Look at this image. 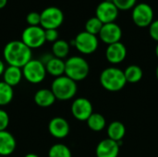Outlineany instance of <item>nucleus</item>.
Masks as SVG:
<instances>
[{"label":"nucleus","instance_id":"f257e3e1","mask_svg":"<svg viewBox=\"0 0 158 157\" xmlns=\"http://www.w3.org/2000/svg\"><path fill=\"white\" fill-rule=\"evenodd\" d=\"M3 57L8 66L22 68L31 59H32L31 49L21 40L8 42L3 49Z\"/></svg>","mask_w":158,"mask_h":157},{"label":"nucleus","instance_id":"f03ea898","mask_svg":"<svg viewBox=\"0 0 158 157\" xmlns=\"http://www.w3.org/2000/svg\"><path fill=\"white\" fill-rule=\"evenodd\" d=\"M102 87L107 92L117 93L121 91L127 84L124 75V70L116 67H109L105 68L99 77Z\"/></svg>","mask_w":158,"mask_h":157},{"label":"nucleus","instance_id":"7ed1b4c3","mask_svg":"<svg viewBox=\"0 0 158 157\" xmlns=\"http://www.w3.org/2000/svg\"><path fill=\"white\" fill-rule=\"evenodd\" d=\"M51 91L56 100L69 101L75 97L78 92L77 82L69 79L66 75L55 78L51 84Z\"/></svg>","mask_w":158,"mask_h":157},{"label":"nucleus","instance_id":"20e7f679","mask_svg":"<svg viewBox=\"0 0 158 157\" xmlns=\"http://www.w3.org/2000/svg\"><path fill=\"white\" fill-rule=\"evenodd\" d=\"M89 72V63L82 56H73L65 61V75L76 82L85 80Z\"/></svg>","mask_w":158,"mask_h":157},{"label":"nucleus","instance_id":"39448f33","mask_svg":"<svg viewBox=\"0 0 158 157\" xmlns=\"http://www.w3.org/2000/svg\"><path fill=\"white\" fill-rule=\"evenodd\" d=\"M21 69L23 78L31 84L43 82L47 75L45 66L40 59H31Z\"/></svg>","mask_w":158,"mask_h":157},{"label":"nucleus","instance_id":"423d86ee","mask_svg":"<svg viewBox=\"0 0 158 157\" xmlns=\"http://www.w3.org/2000/svg\"><path fill=\"white\" fill-rule=\"evenodd\" d=\"M71 44L75 46L81 54L91 55L97 50L99 46V40L96 35L83 31L76 35L74 40L71 41Z\"/></svg>","mask_w":158,"mask_h":157},{"label":"nucleus","instance_id":"0eeeda50","mask_svg":"<svg viewBox=\"0 0 158 157\" xmlns=\"http://www.w3.org/2000/svg\"><path fill=\"white\" fill-rule=\"evenodd\" d=\"M155 13L153 7L147 3H139L131 12V19L133 23L139 28H146L155 20Z\"/></svg>","mask_w":158,"mask_h":157},{"label":"nucleus","instance_id":"6e6552de","mask_svg":"<svg viewBox=\"0 0 158 157\" xmlns=\"http://www.w3.org/2000/svg\"><path fill=\"white\" fill-rule=\"evenodd\" d=\"M44 31L41 26H28L21 33V41L31 50L40 48L46 42Z\"/></svg>","mask_w":158,"mask_h":157},{"label":"nucleus","instance_id":"1a4fd4ad","mask_svg":"<svg viewBox=\"0 0 158 157\" xmlns=\"http://www.w3.org/2000/svg\"><path fill=\"white\" fill-rule=\"evenodd\" d=\"M40 26L44 30H57L64 21L63 11L56 6L45 7L41 13Z\"/></svg>","mask_w":158,"mask_h":157},{"label":"nucleus","instance_id":"9d476101","mask_svg":"<svg viewBox=\"0 0 158 157\" xmlns=\"http://www.w3.org/2000/svg\"><path fill=\"white\" fill-rule=\"evenodd\" d=\"M71 114L79 121H87L94 113L92 102L85 97H78L71 104Z\"/></svg>","mask_w":158,"mask_h":157},{"label":"nucleus","instance_id":"9b49d317","mask_svg":"<svg viewBox=\"0 0 158 157\" xmlns=\"http://www.w3.org/2000/svg\"><path fill=\"white\" fill-rule=\"evenodd\" d=\"M119 10L111 0H104L98 4L95 9V17L103 24L115 22L118 17Z\"/></svg>","mask_w":158,"mask_h":157},{"label":"nucleus","instance_id":"f8f14e48","mask_svg":"<svg viewBox=\"0 0 158 157\" xmlns=\"http://www.w3.org/2000/svg\"><path fill=\"white\" fill-rule=\"evenodd\" d=\"M121 38H122L121 27L116 22L104 24L99 33V39L107 45L120 42Z\"/></svg>","mask_w":158,"mask_h":157},{"label":"nucleus","instance_id":"ddd939ff","mask_svg":"<svg viewBox=\"0 0 158 157\" xmlns=\"http://www.w3.org/2000/svg\"><path fill=\"white\" fill-rule=\"evenodd\" d=\"M48 131L56 139L66 138L70 131V126L68 120L61 117L53 118L48 123Z\"/></svg>","mask_w":158,"mask_h":157},{"label":"nucleus","instance_id":"4468645a","mask_svg":"<svg viewBox=\"0 0 158 157\" xmlns=\"http://www.w3.org/2000/svg\"><path fill=\"white\" fill-rule=\"evenodd\" d=\"M127 56V48L121 42L107 45L106 50V60L113 65L122 63Z\"/></svg>","mask_w":158,"mask_h":157},{"label":"nucleus","instance_id":"2eb2a0df","mask_svg":"<svg viewBox=\"0 0 158 157\" xmlns=\"http://www.w3.org/2000/svg\"><path fill=\"white\" fill-rule=\"evenodd\" d=\"M120 150V143L108 138L102 140L95 148L96 157H118Z\"/></svg>","mask_w":158,"mask_h":157},{"label":"nucleus","instance_id":"dca6fc26","mask_svg":"<svg viewBox=\"0 0 158 157\" xmlns=\"http://www.w3.org/2000/svg\"><path fill=\"white\" fill-rule=\"evenodd\" d=\"M17 142L13 134L7 130L0 131V156H8L16 150Z\"/></svg>","mask_w":158,"mask_h":157},{"label":"nucleus","instance_id":"f3484780","mask_svg":"<svg viewBox=\"0 0 158 157\" xmlns=\"http://www.w3.org/2000/svg\"><path fill=\"white\" fill-rule=\"evenodd\" d=\"M33 100H34V103L38 106L43 107V108H46V107L52 106L55 104L56 98L54 95L51 89L44 88V89L38 90L35 93V94L33 96Z\"/></svg>","mask_w":158,"mask_h":157},{"label":"nucleus","instance_id":"a211bd4d","mask_svg":"<svg viewBox=\"0 0 158 157\" xmlns=\"http://www.w3.org/2000/svg\"><path fill=\"white\" fill-rule=\"evenodd\" d=\"M3 81L11 87L19 85L23 79L22 69L14 66H7L3 74Z\"/></svg>","mask_w":158,"mask_h":157},{"label":"nucleus","instance_id":"6ab92c4d","mask_svg":"<svg viewBox=\"0 0 158 157\" xmlns=\"http://www.w3.org/2000/svg\"><path fill=\"white\" fill-rule=\"evenodd\" d=\"M106 133L107 138L110 140H113L115 142L120 143L126 134V127L125 125L120 121H112L107 127H106Z\"/></svg>","mask_w":158,"mask_h":157},{"label":"nucleus","instance_id":"aec40b11","mask_svg":"<svg viewBox=\"0 0 158 157\" xmlns=\"http://www.w3.org/2000/svg\"><path fill=\"white\" fill-rule=\"evenodd\" d=\"M44 66L47 74L55 78L65 75V61L63 59L53 56Z\"/></svg>","mask_w":158,"mask_h":157},{"label":"nucleus","instance_id":"412c9836","mask_svg":"<svg viewBox=\"0 0 158 157\" xmlns=\"http://www.w3.org/2000/svg\"><path fill=\"white\" fill-rule=\"evenodd\" d=\"M124 75L127 83H138L142 81L143 77V71L142 68L138 65H130L124 70Z\"/></svg>","mask_w":158,"mask_h":157},{"label":"nucleus","instance_id":"4be33fe9","mask_svg":"<svg viewBox=\"0 0 158 157\" xmlns=\"http://www.w3.org/2000/svg\"><path fill=\"white\" fill-rule=\"evenodd\" d=\"M86 123H87L88 128L94 132L102 131L106 127V120L105 117L102 114L94 113V112L87 119Z\"/></svg>","mask_w":158,"mask_h":157},{"label":"nucleus","instance_id":"5701e85b","mask_svg":"<svg viewBox=\"0 0 158 157\" xmlns=\"http://www.w3.org/2000/svg\"><path fill=\"white\" fill-rule=\"evenodd\" d=\"M69 50H70V44L65 40L58 39L52 45V55L55 57L60 59L66 58L69 54Z\"/></svg>","mask_w":158,"mask_h":157},{"label":"nucleus","instance_id":"b1692460","mask_svg":"<svg viewBox=\"0 0 158 157\" xmlns=\"http://www.w3.org/2000/svg\"><path fill=\"white\" fill-rule=\"evenodd\" d=\"M14 97L13 87L9 86L3 81H0V106L9 105Z\"/></svg>","mask_w":158,"mask_h":157},{"label":"nucleus","instance_id":"393cba45","mask_svg":"<svg viewBox=\"0 0 158 157\" xmlns=\"http://www.w3.org/2000/svg\"><path fill=\"white\" fill-rule=\"evenodd\" d=\"M48 157H72V154L67 145L63 143H56L50 147Z\"/></svg>","mask_w":158,"mask_h":157},{"label":"nucleus","instance_id":"a878e982","mask_svg":"<svg viewBox=\"0 0 158 157\" xmlns=\"http://www.w3.org/2000/svg\"><path fill=\"white\" fill-rule=\"evenodd\" d=\"M103 25H104L103 22L99 19H97L95 16L92 17L85 23V31L97 36V35H99V33L103 28Z\"/></svg>","mask_w":158,"mask_h":157},{"label":"nucleus","instance_id":"bb28decb","mask_svg":"<svg viewBox=\"0 0 158 157\" xmlns=\"http://www.w3.org/2000/svg\"><path fill=\"white\" fill-rule=\"evenodd\" d=\"M118 10L126 11L132 9L137 5V0H111Z\"/></svg>","mask_w":158,"mask_h":157},{"label":"nucleus","instance_id":"cd10ccee","mask_svg":"<svg viewBox=\"0 0 158 157\" xmlns=\"http://www.w3.org/2000/svg\"><path fill=\"white\" fill-rule=\"evenodd\" d=\"M26 22L28 26H40L41 23V14L36 11H31L26 16Z\"/></svg>","mask_w":158,"mask_h":157},{"label":"nucleus","instance_id":"c85d7f7f","mask_svg":"<svg viewBox=\"0 0 158 157\" xmlns=\"http://www.w3.org/2000/svg\"><path fill=\"white\" fill-rule=\"evenodd\" d=\"M9 125V116L4 109L0 108V131L6 130Z\"/></svg>","mask_w":158,"mask_h":157},{"label":"nucleus","instance_id":"c756f323","mask_svg":"<svg viewBox=\"0 0 158 157\" xmlns=\"http://www.w3.org/2000/svg\"><path fill=\"white\" fill-rule=\"evenodd\" d=\"M44 34H45V41L49 42V43H55L58 40L59 37V33L57 31V30L55 29H51V30H44Z\"/></svg>","mask_w":158,"mask_h":157},{"label":"nucleus","instance_id":"7c9ffc66","mask_svg":"<svg viewBox=\"0 0 158 157\" xmlns=\"http://www.w3.org/2000/svg\"><path fill=\"white\" fill-rule=\"evenodd\" d=\"M148 28H149L150 37L154 41H156V42L158 43V19H155Z\"/></svg>","mask_w":158,"mask_h":157},{"label":"nucleus","instance_id":"2f4dec72","mask_svg":"<svg viewBox=\"0 0 158 157\" xmlns=\"http://www.w3.org/2000/svg\"><path fill=\"white\" fill-rule=\"evenodd\" d=\"M6 68V65H5V61H3V60L0 58V77L3 76Z\"/></svg>","mask_w":158,"mask_h":157},{"label":"nucleus","instance_id":"473e14b6","mask_svg":"<svg viewBox=\"0 0 158 157\" xmlns=\"http://www.w3.org/2000/svg\"><path fill=\"white\" fill-rule=\"evenodd\" d=\"M7 4V0H0V9L4 8Z\"/></svg>","mask_w":158,"mask_h":157},{"label":"nucleus","instance_id":"72a5a7b5","mask_svg":"<svg viewBox=\"0 0 158 157\" xmlns=\"http://www.w3.org/2000/svg\"><path fill=\"white\" fill-rule=\"evenodd\" d=\"M24 157H39V156H38V155H36V154L30 153V154H27V155H26Z\"/></svg>","mask_w":158,"mask_h":157},{"label":"nucleus","instance_id":"f704fd0d","mask_svg":"<svg viewBox=\"0 0 158 157\" xmlns=\"http://www.w3.org/2000/svg\"><path fill=\"white\" fill-rule=\"evenodd\" d=\"M155 53H156V57L158 58V43H157V44H156V49H155Z\"/></svg>","mask_w":158,"mask_h":157},{"label":"nucleus","instance_id":"c9c22d12","mask_svg":"<svg viewBox=\"0 0 158 157\" xmlns=\"http://www.w3.org/2000/svg\"><path fill=\"white\" fill-rule=\"evenodd\" d=\"M156 79L158 80V65L156 67Z\"/></svg>","mask_w":158,"mask_h":157},{"label":"nucleus","instance_id":"e433bc0d","mask_svg":"<svg viewBox=\"0 0 158 157\" xmlns=\"http://www.w3.org/2000/svg\"><path fill=\"white\" fill-rule=\"evenodd\" d=\"M102 1H104V0H102Z\"/></svg>","mask_w":158,"mask_h":157},{"label":"nucleus","instance_id":"4c0bfd02","mask_svg":"<svg viewBox=\"0 0 158 157\" xmlns=\"http://www.w3.org/2000/svg\"><path fill=\"white\" fill-rule=\"evenodd\" d=\"M0 157H1V156H0Z\"/></svg>","mask_w":158,"mask_h":157}]
</instances>
